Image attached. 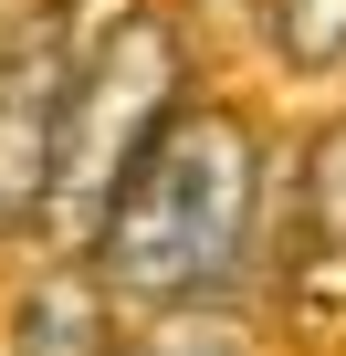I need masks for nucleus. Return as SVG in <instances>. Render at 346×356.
Instances as JSON below:
<instances>
[{
    "instance_id": "1",
    "label": "nucleus",
    "mask_w": 346,
    "mask_h": 356,
    "mask_svg": "<svg viewBox=\"0 0 346 356\" xmlns=\"http://www.w3.org/2000/svg\"><path fill=\"white\" fill-rule=\"evenodd\" d=\"M262 241H273V147L252 105L200 95L179 126L147 147V168L95 220L84 262L105 293L147 314H242L262 293Z\"/></svg>"
},
{
    "instance_id": "2",
    "label": "nucleus",
    "mask_w": 346,
    "mask_h": 356,
    "mask_svg": "<svg viewBox=\"0 0 346 356\" xmlns=\"http://www.w3.org/2000/svg\"><path fill=\"white\" fill-rule=\"evenodd\" d=\"M200 105L189 84V22L168 0H126L84 32L74 95H63V168H53V241H95L116 189L147 168V147Z\"/></svg>"
},
{
    "instance_id": "3",
    "label": "nucleus",
    "mask_w": 346,
    "mask_h": 356,
    "mask_svg": "<svg viewBox=\"0 0 346 356\" xmlns=\"http://www.w3.org/2000/svg\"><path fill=\"white\" fill-rule=\"evenodd\" d=\"M74 0H32L0 32V252L53 231V168H63V95H74Z\"/></svg>"
},
{
    "instance_id": "4",
    "label": "nucleus",
    "mask_w": 346,
    "mask_h": 356,
    "mask_svg": "<svg viewBox=\"0 0 346 356\" xmlns=\"http://www.w3.org/2000/svg\"><path fill=\"white\" fill-rule=\"evenodd\" d=\"M136 314L105 293V273L84 252H53L22 293H11V325H0V356H126Z\"/></svg>"
},
{
    "instance_id": "5",
    "label": "nucleus",
    "mask_w": 346,
    "mask_h": 356,
    "mask_svg": "<svg viewBox=\"0 0 346 356\" xmlns=\"http://www.w3.org/2000/svg\"><path fill=\"white\" fill-rule=\"evenodd\" d=\"M262 53L304 84L346 74V0H262Z\"/></svg>"
},
{
    "instance_id": "6",
    "label": "nucleus",
    "mask_w": 346,
    "mask_h": 356,
    "mask_svg": "<svg viewBox=\"0 0 346 356\" xmlns=\"http://www.w3.org/2000/svg\"><path fill=\"white\" fill-rule=\"evenodd\" d=\"M304 241L346 252V115L304 136Z\"/></svg>"
},
{
    "instance_id": "7",
    "label": "nucleus",
    "mask_w": 346,
    "mask_h": 356,
    "mask_svg": "<svg viewBox=\"0 0 346 356\" xmlns=\"http://www.w3.org/2000/svg\"><path fill=\"white\" fill-rule=\"evenodd\" d=\"M126 356H252L242 314H147L126 335Z\"/></svg>"
}]
</instances>
